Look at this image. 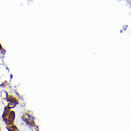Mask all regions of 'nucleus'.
Segmentation results:
<instances>
[{
    "label": "nucleus",
    "instance_id": "3",
    "mask_svg": "<svg viewBox=\"0 0 131 131\" xmlns=\"http://www.w3.org/2000/svg\"><path fill=\"white\" fill-rule=\"evenodd\" d=\"M23 120L27 123L29 125H35V122H34V120H33V118H32L30 115H26L25 114V115L23 116Z\"/></svg>",
    "mask_w": 131,
    "mask_h": 131
},
{
    "label": "nucleus",
    "instance_id": "6",
    "mask_svg": "<svg viewBox=\"0 0 131 131\" xmlns=\"http://www.w3.org/2000/svg\"><path fill=\"white\" fill-rule=\"evenodd\" d=\"M0 130H1V127H0Z\"/></svg>",
    "mask_w": 131,
    "mask_h": 131
},
{
    "label": "nucleus",
    "instance_id": "2",
    "mask_svg": "<svg viewBox=\"0 0 131 131\" xmlns=\"http://www.w3.org/2000/svg\"><path fill=\"white\" fill-rule=\"evenodd\" d=\"M7 100L8 102H9L12 104V105H15L16 104H18L19 101L17 97H15L14 96L9 95V94H7Z\"/></svg>",
    "mask_w": 131,
    "mask_h": 131
},
{
    "label": "nucleus",
    "instance_id": "5",
    "mask_svg": "<svg viewBox=\"0 0 131 131\" xmlns=\"http://www.w3.org/2000/svg\"><path fill=\"white\" fill-rule=\"evenodd\" d=\"M1 50H2V47L1 45H0V51H1Z\"/></svg>",
    "mask_w": 131,
    "mask_h": 131
},
{
    "label": "nucleus",
    "instance_id": "1",
    "mask_svg": "<svg viewBox=\"0 0 131 131\" xmlns=\"http://www.w3.org/2000/svg\"><path fill=\"white\" fill-rule=\"evenodd\" d=\"M2 118L7 125L12 124L14 123V119H15V113L14 111L11 110L9 107H7L4 108Z\"/></svg>",
    "mask_w": 131,
    "mask_h": 131
},
{
    "label": "nucleus",
    "instance_id": "4",
    "mask_svg": "<svg viewBox=\"0 0 131 131\" xmlns=\"http://www.w3.org/2000/svg\"><path fill=\"white\" fill-rule=\"evenodd\" d=\"M7 128L8 130H18L17 128V127H16L13 123H12V124L8 125Z\"/></svg>",
    "mask_w": 131,
    "mask_h": 131
}]
</instances>
